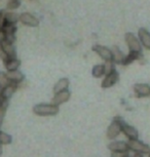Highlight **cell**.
<instances>
[{
	"instance_id": "cell-6",
	"label": "cell",
	"mask_w": 150,
	"mask_h": 157,
	"mask_svg": "<svg viewBox=\"0 0 150 157\" xmlns=\"http://www.w3.org/2000/svg\"><path fill=\"white\" fill-rule=\"evenodd\" d=\"M93 52H95L96 54L101 59H103L105 62L107 61H112V52L108 47L103 46V45H94L93 46Z\"/></svg>"
},
{
	"instance_id": "cell-9",
	"label": "cell",
	"mask_w": 150,
	"mask_h": 157,
	"mask_svg": "<svg viewBox=\"0 0 150 157\" xmlns=\"http://www.w3.org/2000/svg\"><path fill=\"white\" fill-rule=\"evenodd\" d=\"M138 36L141 45L146 49H150V32L145 28H140L138 31Z\"/></svg>"
},
{
	"instance_id": "cell-15",
	"label": "cell",
	"mask_w": 150,
	"mask_h": 157,
	"mask_svg": "<svg viewBox=\"0 0 150 157\" xmlns=\"http://www.w3.org/2000/svg\"><path fill=\"white\" fill-rule=\"evenodd\" d=\"M69 84H70V82L68 78H62L55 84L54 88H52V91H54V94H56L62 93V91L68 90Z\"/></svg>"
},
{
	"instance_id": "cell-11",
	"label": "cell",
	"mask_w": 150,
	"mask_h": 157,
	"mask_svg": "<svg viewBox=\"0 0 150 157\" xmlns=\"http://www.w3.org/2000/svg\"><path fill=\"white\" fill-rule=\"evenodd\" d=\"M134 91L138 98H145L150 96V85L146 83H137L134 85Z\"/></svg>"
},
{
	"instance_id": "cell-20",
	"label": "cell",
	"mask_w": 150,
	"mask_h": 157,
	"mask_svg": "<svg viewBox=\"0 0 150 157\" xmlns=\"http://www.w3.org/2000/svg\"><path fill=\"white\" fill-rule=\"evenodd\" d=\"M92 75L95 78H100L103 75H105V71H104V65H96L94 66L92 70Z\"/></svg>"
},
{
	"instance_id": "cell-32",
	"label": "cell",
	"mask_w": 150,
	"mask_h": 157,
	"mask_svg": "<svg viewBox=\"0 0 150 157\" xmlns=\"http://www.w3.org/2000/svg\"><path fill=\"white\" fill-rule=\"evenodd\" d=\"M4 39H5V33L2 30H0V42L4 41Z\"/></svg>"
},
{
	"instance_id": "cell-33",
	"label": "cell",
	"mask_w": 150,
	"mask_h": 157,
	"mask_svg": "<svg viewBox=\"0 0 150 157\" xmlns=\"http://www.w3.org/2000/svg\"><path fill=\"white\" fill-rule=\"evenodd\" d=\"M5 101H7V100H4L3 98H2L1 94H0V106H2V105H3V103L5 102Z\"/></svg>"
},
{
	"instance_id": "cell-28",
	"label": "cell",
	"mask_w": 150,
	"mask_h": 157,
	"mask_svg": "<svg viewBox=\"0 0 150 157\" xmlns=\"http://www.w3.org/2000/svg\"><path fill=\"white\" fill-rule=\"evenodd\" d=\"M4 41L10 44H13L14 41H16V34H5Z\"/></svg>"
},
{
	"instance_id": "cell-34",
	"label": "cell",
	"mask_w": 150,
	"mask_h": 157,
	"mask_svg": "<svg viewBox=\"0 0 150 157\" xmlns=\"http://www.w3.org/2000/svg\"><path fill=\"white\" fill-rule=\"evenodd\" d=\"M134 157H143V155H142V154H140V153H136Z\"/></svg>"
},
{
	"instance_id": "cell-30",
	"label": "cell",
	"mask_w": 150,
	"mask_h": 157,
	"mask_svg": "<svg viewBox=\"0 0 150 157\" xmlns=\"http://www.w3.org/2000/svg\"><path fill=\"white\" fill-rule=\"evenodd\" d=\"M128 155V152H112L110 157H126Z\"/></svg>"
},
{
	"instance_id": "cell-2",
	"label": "cell",
	"mask_w": 150,
	"mask_h": 157,
	"mask_svg": "<svg viewBox=\"0 0 150 157\" xmlns=\"http://www.w3.org/2000/svg\"><path fill=\"white\" fill-rule=\"evenodd\" d=\"M125 122V121L120 116L114 117L112 123H111L107 128V132H106L107 138L109 139V140H114V139L121 132V126Z\"/></svg>"
},
{
	"instance_id": "cell-16",
	"label": "cell",
	"mask_w": 150,
	"mask_h": 157,
	"mask_svg": "<svg viewBox=\"0 0 150 157\" xmlns=\"http://www.w3.org/2000/svg\"><path fill=\"white\" fill-rule=\"evenodd\" d=\"M1 44L5 55L7 56V59H17V50L16 47L13 46V44H10L5 42V41H2Z\"/></svg>"
},
{
	"instance_id": "cell-1",
	"label": "cell",
	"mask_w": 150,
	"mask_h": 157,
	"mask_svg": "<svg viewBox=\"0 0 150 157\" xmlns=\"http://www.w3.org/2000/svg\"><path fill=\"white\" fill-rule=\"evenodd\" d=\"M60 111L58 106L52 104H37L33 107V113L38 116H55Z\"/></svg>"
},
{
	"instance_id": "cell-23",
	"label": "cell",
	"mask_w": 150,
	"mask_h": 157,
	"mask_svg": "<svg viewBox=\"0 0 150 157\" xmlns=\"http://www.w3.org/2000/svg\"><path fill=\"white\" fill-rule=\"evenodd\" d=\"M13 142V138L10 135L0 130V145H8Z\"/></svg>"
},
{
	"instance_id": "cell-19",
	"label": "cell",
	"mask_w": 150,
	"mask_h": 157,
	"mask_svg": "<svg viewBox=\"0 0 150 157\" xmlns=\"http://www.w3.org/2000/svg\"><path fill=\"white\" fill-rule=\"evenodd\" d=\"M141 58H142V54H141V52H130L128 56H125V60H123V62H122V65L123 66H128V65H130L131 63H133L134 61L140 60Z\"/></svg>"
},
{
	"instance_id": "cell-25",
	"label": "cell",
	"mask_w": 150,
	"mask_h": 157,
	"mask_svg": "<svg viewBox=\"0 0 150 157\" xmlns=\"http://www.w3.org/2000/svg\"><path fill=\"white\" fill-rule=\"evenodd\" d=\"M10 82L8 80L7 76H6V73L4 72H0V90H3L5 86H7Z\"/></svg>"
},
{
	"instance_id": "cell-27",
	"label": "cell",
	"mask_w": 150,
	"mask_h": 157,
	"mask_svg": "<svg viewBox=\"0 0 150 157\" xmlns=\"http://www.w3.org/2000/svg\"><path fill=\"white\" fill-rule=\"evenodd\" d=\"M7 106H8V101H5V102L3 103V105L0 106V125L2 124V121H3V119H4Z\"/></svg>"
},
{
	"instance_id": "cell-31",
	"label": "cell",
	"mask_w": 150,
	"mask_h": 157,
	"mask_svg": "<svg viewBox=\"0 0 150 157\" xmlns=\"http://www.w3.org/2000/svg\"><path fill=\"white\" fill-rule=\"evenodd\" d=\"M0 59H1L2 61L5 62L7 60V56L5 55V52H4V50H3V47H2V44L1 42H0Z\"/></svg>"
},
{
	"instance_id": "cell-24",
	"label": "cell",
	"mask_w": 150,
	"mask_h": 157,
	"mask_svg": "<svg viewBox=\"0 0 150 157\" xmlns=\"http://www.w3.org/2000/svg\"><path fill=\"white\" fill-rule=\"evenodd\" d=\"M103 65H104L105 75H107V74L115 71V63H114L113 61H107V62H105V64H103Z\"/></svg>"
},
{
	"instance_id": "cell-12",
	"label": "cell",
	"mask_w": 150,
	"mask_h": 157,
	"mask_svg": "<svg viewBox=\"0 0 150 157\" xmlns=\"http://www.w3.org/2000/svg\"><path fill=\"white\" fill-rule=\"evenodd\" d=\"M108 149L111 152H129V146L126 142L115 141L108 145Z\"/></svg>"
},
{
	"instance_id": "cell-5",
	"label": "cell",
	"mask_w": 150,
	"mask_h": 157,
	"mask_svg": "<svg viewBox=\"0 0 150 157\" xmlns=\"http://www.w3.org/2000/svg\"><path fill=\"white\" fill-rule=\"evenodd\" d=\"M19 21L23 25L28 26V27H37L39 25V20L35 17L33 14L29 13H23L20 14Z\"/></svg>"
},
{
	"instance_id": "cell-37",
	"label": "cell",
	"mask_w": 150,
	"mask_h": 157,
	"mask_svg": "<svg viewBox=\"0 0 150 157\" xmlns=\"http://www.w3.org/2000/svg\"><path fill=\"white\" fill-rule=\"evenodd\" d=\"M149 157H150V153H149Z\"/></svg>"
},
{
	"instance_id": "cell-8",
	"label": "cell",
	"mask_w": 150,
	"mask_h": 157,
	"mask_svg": "<svg viewBox=\"0 0 150 157\" xmlns=\"http://www.w3.org/2000/svg\"><path fill=\"white\" fill-rule=\"evenodd\" d=\"M70 96H71V94H70L69 90H65V91H62V93L56 94L54 98L52 99V104L59 107L62 104L68 102L70 99Z\"/></svg>"
},
{
	"instance_id": "cell-14",
	"label": "cell",
	"mask_w": 150,
	"mask_h": 157,
	"mask_svg": "<svg viewBox=\"0 0 150 157\" xmlns=\"http://www.w3.org/2000/svg\"><path fill=\"white\" fill-rule=\"evenodd\" d=\"M17 84L16 83H10L7 85V86H5L3 90H0V94L2 96L4 100H10L11 97H13V94H14V91L17 90Z\"/></svg>"
},
{
	"instance_id": "cell-21",
	"label": "cell",
	"mask_w": 150,
	"mask_h": 157,
	"mask_svg": "<svg viewBox=\"0 0 150 157\" xmlns=\"http://www.w3.org/2000/svg\"><path fill=\"white\" fill-rule=\"evenodd\" d=\"M20 14H17L13 11H5V22L10 23V24H17V22L19 21Z\"/></svg>"
},
{
	"instance_id": "cell-26",
	"label": "cell",
	"mask_w": 150,
	"mask_h": 157,
	"mask_svg": "<svg viewBox=\"0 0 150 157\" xmlns=\"http://www.w3.org/2000/svg\"><path fill=\"white\" fill-rule=\"evenodd\" d=\"M20 5H21L20 0H10L6 4V8L10 10H17Z\"/></svg>"
},
{
	"instance_id": "cell-10",
	"label": "cell",
	"mask_w": 150,
	"mask_h": 157,
	"mask_svg": "<svg viewBox=\"0 0 150 157\" xmlns=\"http://www.w3.org/2000/svg\"><path fill=\"white\" fill-rule=\"evenodd\" d=\"M121 132L125 134L126 138H129V140H138V138H139V132H138V130L135 128L134 126L129 125L126 122L122 124Z\"/></svg>"
},
{
	"instance_id": "cell-35",
	"label": "cell",
	"mask_w": 150,
	"mask_h": 157,
	"mask_svg": "<svg viewBox=\"0 0 150 157\" xmlns=\"http://www.w3.org/2000/svg\"><path fill=\"white\" fill-rule=\"evenodd\" d=\"M2 154V145H0V155Z\"/></svg>"
},
{
	"instance_id": "cell-22",
	"label": "cell",
	"mask_w": 150,
	"mask_h": 157,
	"mask_svg": "<svg viewBox=\"0 0 150 157\" xmlns=\"http://www.w3.org/2000/svg\"><path fill=\"white\" fill-rule=\"evenodd\" d=\"M2 31H3L5 34H16L17 25L16 24H10V23L5 22L3 28H2Z\"/></svg>"
},
{
	"instance_id": "cell-18",
	"label": "cell",
	"mask_w": 150,
	"mask_h": 157,
	"mask_svg": "<svg viewBox=\"0 0 150 157\" xmlns=\"http://www.w3.org/2000/svg\"><path fill=\"white\" fill-rule=\"evenodd\" d=\"M21 66V61L17 59H7L4 62V67L8 72L10 71H17L19 70V68Z\"/></svg>"
},
{
	"instance_id": "cell-4",
	"label": "cell",
	"mask_w": 150,
	"mask_h": 157,
	"mask_svg": "<svg viewBox=\"0 0 150 157\" xmlns=\"http://www.w3.org/2000/svg\"><path fill=\"white\" fill-rule=\"evenodd\" d=\"M125 38L130 52H142V45H141L139 39L135 36V34H133L132 32H128V33H125Z\"/></svg>"
},
{
	"instance_id": "cell-29",
	"label": "cell",
	"mask_w": 150,
	"mask_h": 157,
	"mask_svg": "<svg viewBox=\"0 0 150 157\" xmlns=\"http://www.w3.org/2000/svg\"><path fill=\"white\" fill-rule=\"evenodd\" d=\"M5 24V10H0V30H2Z\"/></svg>"
},
{
	"instance_id": "cell-7",
	"label": "cell",
	"mask_w": 150,
	"mask_h": 157,
	"mask_svg": "<svg viewBox=\"0 0 150 157\" xmlns=\"http://www.w3.org/2000/svg\"><path fill=\"white\" fill-rule=\"evenodd\" d=\"M118 80H119V74L115 70L105 76V78L101 82V86L102 88H109L111 86H113Z\"/></svg>"
},
{
	"instance_id": "cell-3",
	"label": "cell",
	"mask_w": 150,
	"mask_h": 157,
	"mask_svg": "<svg viewBox=\"0 0 150 157\" xmlns=\"http://www.w3.org/2000/svg\"><path fill=\"white\" fill-rule=\"evenodd\" d=\"M129 150H132L136 153L140 154H149L150 146L139 140H129L128 142Z\"/></svg>"
},
{
	"instance_id": "cell-36",
	"label": "cell",
	"mask_w": 150,
	"mask_h": 157,
	"mask_svg": "<svg viewBox=\"0 0 150 157\" xmlns=\"http://www.w3.org/2000/svg\"><path fill=\"white\" fill-rule=\"evenodd\" d=\"M126 157H130V156H129V155H128V156H126Z\"/></svg>"
},
{
	"instance_id": "cell-13",
	"label": "cell",
	"mask_w": 150,
	"mask_h": 157,
	"mask_svg": "<svg viewBox=\"0 0 150 157\" xmlns=\"http://www.w3.org/2000/svg\"><path fill=\"white\" fill-rule=\"evenodd\" d=\"M6 76L8 78V80H10V82H11V83H16L19 85L21 82L24 81L25 79V76L24 74H23L21 71L17 70V71H10V72H6Z\"/></svg>"
},
{
	"instance_id": "cell-17",
	"label": "cell",
	"mask_w": 150,
	"mask_h": 157,
	"mask_svg": "<svg viewBox=\"0 0 150 157\" xmlns=\"http://www.w3.org/2000/svg\"><path fill=\"white\" fill-rule=\"evenodd\" d=\"M111 52H112V61L114 63L122 65V62L125 60V55L123 54L117 46H113L112 48H111Z\"/></svg>"
}]
</instances>
